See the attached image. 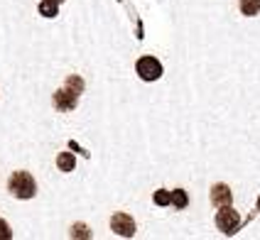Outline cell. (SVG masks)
I'll return each instance as SVG.
<instances>
[{
  "label": "cell",
  "mask_w": 260,
  "mask_h": 240,
  "mask_svg": "<svg viewBox=\"0 0 260 240\" xmlns=\"http://www.w3.org/2000/svg\"><path fill=\"white\" fill-rule=\"evenodd\" d=\"M8 189L15 198H22V201L35 198V194H37V184H35L29 172H13L10 179H8Z\"/></svg>",
  "instance_id": "1"
},
{
  "label": "cell",
  "mask_w": 260,
  "mask_h": 240,
  "mask_svg": "<svg viewBox=\"0 0 260 240\" xmlns=\"http://www.w3.org/2000/svg\"><path fill=\"white\" fill-rule=\"evenodd\" d=\"M216 228L223 235H233L241 228V213L233 211L231 206H221L216 213Z\"/></svg>",
  "instance_id": "2"
},
{
  "label": "cell",
  "mask_w": 260,
  "mask_h": 240,
  "mask_svg": "<svg viewBox=\"0 0 260 240\" xmlns=\"http://www.w3.org/2000/svg\"><path fill=\"white\" fill-rule=\"evenodd\" d=\"M135 71L143 81H157L162 76V64L155 57H140L138 64H135Z\"/></svg>",
  "instance_id": "3"
},
{
  "label": "cell",
  "mask_w": 260,
  "mask_h": 240,
  "mask_svg": "<svg viewBox=\"0 0 260 240\" xmlns=\"http://www.w3.org/2000/svg\"><path fill=\"white\" fill-rule=\"evenodd\" d=\"M111 230H116L120 238H133L135 235V221L128 213H116L111 218Z\"/></svg>",
  "instance_id": "4"
},
{
  "label": "cell",
  "mask_w": 260,
  "mask_h": 240,
  "mask_svg": "<svg viewBox=\"0 0 260 240\" xmlns=\"http://www.w3.org/2000/svg\"><path fill=\"white\" fill-rule=\"evenodd\" d=\"M76 103H79V93L72 88H61L54 93V106L59 111H72V108H76Z\"/></svg>",
  "instance_id": "5"
},
{
  "label": "cell",
  "mask_w": 260,
  "mask_h": 240,
  "mask_svg": "<svg viewBox=\"0 0 260 240\" xmlns=\"http://www.w3.org/2000/svg\"><path fill=\"white\" fill-rule=\"evenodd\" d=\"M233 201V194L231 189H229V184H214L211 186V203L221 209V206H231Z\"/></svg>",
  "instance_id": "6"
},
{
  "label": "cell",
  "mask_w": 260,
  "mask_h": 240,
  "mask_svg": "<svg viewBox=\"0 0 260 240\" xmlns=\"http://www.w3.org/2000/svg\"><path fill=\"white\" fill-rule=\"evenodd\" d=\"M57 167H59V172H74V167H76V159H74V155L72 152H59L57 155Z\"/></svg>",
  "instance_id": "7"
},
{
  "label": "cell",
  "mask_w": 260,
  "mask_h": 240,
  "mask_svg": "<svg viewBox=\"0 0 260 240\" xmlns=\"http://www.w3.org/2000/svg\"><path fill=\"white\" fill-rule=\"evenodd\" d=\"M238 8L246 17H255L260 13V0H238Z\"/></svg>",
  "instance_id": "8"
},
{
  "label": "cell",
  "mask_w": 260,
  "mask_h": 240,
  "mask_svg": "<svg viewBox=\"0 0 260 240\" xmlns=\"http://www.w3.org/2000/svg\"><path fill=\"white\" fill-rule=\"evenodd\" d=\"M37 10H40L42 17H57L59 15V3H54V0H42Z\"/></svg>",
  "instance_id": "9"
},
{
  "label": "cell",
  "mask_w": 260,
  "mask_h": 240,
  "mask_svg": "<svg viewBox=\"0 0 260 240\" xmlns=\"http://www.w3.org/2000/svg\"><path fill=\"white\" fill-rule=\"evenodd\" d=\"M172 203L177 206V209H187V203H189L187 191H184V189H174L172 191Z\"/></svg>",
  "instance_id": "10"
},
{
  "label": "cell",
  "mask_w": 260,
  "mask_h": 240,
  "mask_svg": "<svg viewBox=\"0 0 260 240\" xmlns=\"http://www.w3.org/2000/svg\"><path fill=\"white\" fill-rule=\"evenodd\" d=\"M157 206H170L172 203V191H167V189H159L155 191V198H152Z\"/></svg>",
  "instance_id": "11"
},
{
  "label": "cell",
  "mask_w": 260,
  "mask_h": 240,
  "mask_svg": "<svg viewBox=\"0 0 260 240\" xmlns=\"http://www.w3.org/2000/svg\"><path fill=\"white\" fill-rule=\"evenodd\" d=\"M67 88H72V91H76V93H81V91H84V81H81L79 76H69V79H67Z\"/></svg>",
  "instance_id": "12"
},
{
  "label": "cell",
  "mask_w": 260,
  "mask_h": 240,
  "mask_svg": "<svg viewBox=\"0 0 260 240\" xmlns=\"http://www.w3.org/2000/svg\"><path fill=\"white\" fill-rule=\"evenodd\" d=\"M72 235H76V238H91V233L86 230V226H74V230H72Z\"/></svg>",
  "instance_id": "13"
},
{
  "label": "cell",
  "mask_w": 260,
  "mask_h": 240,
  "mask_svg": "<svg viewBox=\"0 0 260 240\" xmlns=\"http://www.w3.org/2000/svg\"><path fill=\"white\" fill-rule=\"evenodd\" d=\"M8 238H13V230H10V226L5 221H0V240H8Z\"/></svg>",
  "instance_id": "14"
},
{
  "label": "cell",
  "mask_w": 260,
  "mask_h": 240,
  "mask_svg": "<svg viewBox=\"0 0 260 240\" xmlns=\"http://www.w3.org/2000/svg\"><path fill=\"white\" fill-rule=\"evenodd\" d=\"M54 3H59V5H61V3H64V0H54Z\"/></svg>",
  "instance_id": "15"
},
{
  "label": "cell",
  "mask_w": 260,
  "mask_h": 240,
  "mask_svg": "<svg viewBox=\"0 0 260 240\" xmlns=\"http://www.w3.org/2000/svg\"><path fill=\"white\" fill-rule=\"evenodd\" d=\"M258 211H260V196H258Z\"/></svg>",
  "instance_id": "16"
}]
</instances>
